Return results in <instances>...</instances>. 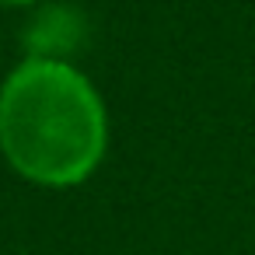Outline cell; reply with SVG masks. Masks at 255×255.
I'll return each mask as SVG.
<instances>
[{
    "instance_id": "6da1fadb",
    "label": "cell",
    "mask_w": 255,
    "mask_h": 255,
    "mask_svg": "<svg viewBox=\"0 0 255 255\" xmlns=\"http://www.w3.org/2000/svg\"><path fill=\"white\" fill-rule=\"evenodd\" d=\"M109 147V116L95 84L74 63L25 60L0 84V150L46 189L81 185Z\"/></svg>"
},
{
    "instance_id": "7a4b0ae2",
    "label": "cell",
    "mask_w": 255,
    "mask_h": 255,
    "mask_svg": "<svg viewBox=\"0 0 255 255\" xmlns=\"http://www.w3.org/2000/svg\"><path fill=\"white\" fill-rule=\"evenodd\" d=\"M88 14L74 4H42L28 25L21 28V46L25 60H53V63H70V56L88 42Z\"/></svg>"
},
{
    "instance_id": "3957f363",
    "label": "cell",
    "mask_w": 255,
    "mask_h": 255,
    "mask_svg": "<svg viewBox=\"0 0 255 255\" xmlns=\"http://www.w3.org/2000/svg\"><path fill=\"white\" fill-rule=\"evenodd\" d=\"M4 7H28V4H35V0H0Z\"/></svg>"
}]
</instances>
